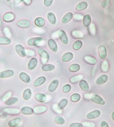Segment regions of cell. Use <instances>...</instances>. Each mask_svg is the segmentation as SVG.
<instances>
[{
  "label": "cell",
  "instance_id": "7",
  "mask_svg": "<svg viewBox=\"0 0 114 127\" xmlns=\"http://www.w3.org/2000/svg\"><path fill=\"white\" fill-rule=\"evenodd\" d=\"M48 47L54 52H57L58 51V45L55 41L53 39H49L47 41Z\"/></svg>",
  "mask_w": 114,
  "mask_h": 127
},
{
  "label": "cell",
  "instance_id": "43",
  "mask_svg": "<svg viewBox=\"0 0 114 127\" xmlns=\"http://www.w3.org/2000/svg\"><path fill=\"white\" fill-rule=\"evenodd\" d=\"M89 31L90 32V33L92 35H94L95 34V33H96V28H95V25L94 24H91V25H90Z\"/></svg>",
  "mask_w": 114,
  "mask_h": 127
},
{
  "label": "cell",
  "instance_id": "23",
  "mask_svg": "<svg viewBox=\"0 0 114 127\" xmlns=\"http://www.w3.org/2000/svg\"><path fill=\"white\" fill-rule=\"evenodd\" d=\"M35 98L36 99V100L40 102H45L47 100V97L45 95L43 94V93H37L35 95Z\"/></svg>",
  "mask_w": 114,
  "mask_h": 127
},
{
  "label": "cell",
  "instance_id": "20",
  "mask_svg": "<svg viewBox=\"0 0 114 127\" xmlns=\"http://www.w3.org/2000/svg\"><path fill=\"white\" fill-rule=\"evenodd\" d=\"M73 54L71 52H66L63 55L62 57V60L63 62H68L73 59Z\"/></svg>",
  "mask_w": 114,
  "mask_h": 127
},
{
  "label": "cell",
  "instance_id": "13",
  "mask_svg": "<svg viewBox=\"0 0 114 127\" xmlns=\"http://www.w3.org/2000/svg\"><path fill=\"white\" fill-rule=\"evenodd\" d=\"M17 25L18 27L21 28H27L30 26V22L28 20H22L18 21Z\"/></svg>",
  "mask_w": 114,
  "mask_h": 127
},
{
  "label": "cell",
  "instance_id": "11",
  "mask_svg": "<svg viewBox=\"0 0 114 127\" xmlns=\"http://www.w3.org/2000/svg\"><path fill=\"white\" fill-rule=\"evenodd\" d=\"M14 72L12 70H6L2 71L0 73V78H5L10 77L14 75Z\"/></svg>",
  "mask_w": 114,
  "mask_h": 127
},
{
  "label": "cell",
  "instance_id": "6",
  "mask_svg": "<svg viewBox=\"0 0 114 127\" xmlns=\"http://www.w3.org/2000/svg\"><path fill=\"white\" fill-rule=\"evenodd\" d=\"M16 50L18 55L21 57H25L26 56V52L25 48L21 45H17L16 46Z\"/></svg>",
  "mask_w": 114,
  "mask_h": 127
},
{
  "label": "cell",
  "instance_id": "33",
  "mask_svg": "<svg viewBox=\"0 0 114 127\" xmlns=\"http://www.w3.org/2000/svg\"><path fill=\"white\" fill-rule=\"evenodd\" d=\"M81 69V66L78 64H73L69 67V70L71 72H77Z\"/></svg>",
  "mask_w": 114,
  "mask_h": 127
},
{
  "label": "cell",
  "instance_id": "42",
  "mask_svg": "<svg viewBox=\"0 0 114 127\" xmlns=\"http://www.w3.org/2000/svg\"><path fill=\"white\" fill-rule=\"evenodd\" d=\"M71 89V86L70 84H66L63 86L62 91L64 93H67L70 92Z\"/></svg>",
  "mask_w": 114,
  "mask_h": 127
},
{
  "label": "cell",
  "instance_id": "45",
  "mask_svg": "<svg viewBox=\"0 0 114 127\" xmlns=\"http://www.w3.org/2000/svg\"><path fill=\"white\" fill-rule=\"evenodd\" d=\"M83 125L80 123H73L70 125L69 127H83Z\"/></svg>",
  "mask_w": 114,
  "mask_h": 127
},
{
  "label": "cell",
  "instance_id": "3",
  "mask_svg": "<svg viewBox=\"0 0 114 127\" xmlns=\"http://www.w3.org/2000/svg\"><path fill=\"white\" fill-rule=\"evenodd\" d=\"M42 41L43 38L41 37H34L27 41V44L30 46H38V45Z\"/></svg>",
  "mask_w": 114,
  "mask_h": 127
},
{
  "label": "cell",
  "instance_id": "22",
  "mask_svg": "<svg viewBox=\"0 0 114 127\" xmlns=\"http://www.w3.org/2000/svg\"><path fill=\"white\" fill-rule=\"evenodd\" d=\"M3 112L8 115H18L20 113L19 109L16 108H6L3 109Z\"/></svg>",
  "mask_w": 114,
  "mask_h": 127
},
{
  "label": "cell",
  "instance_id": "39",
  "mask_svg": "<svg viewBox=\"0 0 114 127\" xmlns=\"http://www.w3.org/2000/svg\"><path fill=\"white\" fill-rule=\"evenodd\" d=\"M83 78V76L82 75H77V76H75L74 77H72L70 79V82L71 83H76L78 81H80Z\"/></svg>",
  "mask_w": 114,
  "mask_h": 127
},
{
  "label": "cell",
  "instance_id": "18",
  "mask_svg": "<svg viewBox=\"0 0 114 127\" xmlns=\"http://www.w3.org/2000/svg\"><path fill=\"white\" fill-rule=\"evenodd\" d=\"M19 77L20 80L25 83H29L31 81L30 76L25 72H21L19 74Z\"/></svg>",
  "mask_w": 114,
  "mask_h": 127
},
{
  "label": "cell",
  "instance_id": "16",
  "mask_svg": "<svg viewBox=\"0 0 114 127\" xmlns=\"http://www.w3.org/2000/svg\"><path fill=\"white\" fill-rule=\"evenodd\" d=\"M34 113L35 114H42L47 111V108L46 106H37L34 108Z\"/></svg>",
  "mask_w": 114,
  "mask_h": 127
},
{
  "label": "cell",
  "instance_id": "44",
  "mask_svg": "<svg viewBox=\"0 0 114 127\" xmlns=\"http://www.w3.org/2000/svg\"><path fill=\"white\" fill-rule=\"evenodd\" d=\"M12 93L11 92H9L7 93H6V94H5L3 97L2 101H6L7 99L10 98L11 96H12Z\"/></svg>",
  "mask_w": 114,
  "mask_h": 127
},
{
  "label": "cell",
  "instance_id": "10",
  "mask_svg": "<svg viewBox=\"0 0 114 127\" xmlns=\"http://www.w3.org/2000/svg\"><path fill=\"white\" fill-rule=\"evenodd\" d=\"M15 19V16L13 13L9 12L5 13L3 16V20L6 22H11L14 21Z\"/></svg>",
  "mask_w": 114,
  "mask_h": 127
},
{
  "label": "cell",
  "instance_id": "24",
  "mask_svg": "<svg viewBox=\"0 0 114 127\" xmlns=\"http://www.w3.org/2000/svg\"><path fill=\"white\" fill-rule=\"evenodd\" d=\"M91 23V18L89 14H86L83 18V24L86 27H89Z\"/></svg>",
  "mask_w": 114,
  "mask_h": 127
},
{
  "label": "cell",
  "instance_id": "47",
  "mask_svg": "<svg viewBox=\"0 0 114 127\" xmlns=\"http://www.w3.org/2000/svg\"><path fill=\"white\" fill-rule=\"evenodd\" d=\"M100 127H109V126H108V123L106 122V121H102V123H101Z\"/></svg>",
  "mask_w": 114,
  "mask_h": 127
},
{
  "label": "cell",
  "instance_id": "48",
  "mask_svg": "<svg viewBox=\"0 0 114 127\" xmlns=\"http://www.w3.org/2000/svg\"><path fill=\"white\" fill-rule=\"evenodd\" d=\"M23 1V0H13V3L15 5H17L21 3Z\"/></svg>",
  "mask_w": 114,
  "mask_h": 127
},
{
  "label": "cell",
  "instance_id": "38",
  "mask_svg": "<svg viewBox=\"0 0 114 127\" xmlns=\"http://www.w3.org/2000/svg\"><path fill=\"white\" fill-rule=\"evenodd\" d=\"M81 98V95H80L79 93H74V94H72L71 95L70 99L72 102H76L79 101Z\"/></svg>",
  "mask_w": 114,
  "mask_h": 127
},
{
  "label": "cell",
  "instance_id": "49",
  "mask_svg": "<svg viewBox=\"0 0 114 127\" xmlns=\"http://www.w3.org/2000/svg\"><path fill=\"white\" fill-rule=\"evenodd\" d=\"M108 5V1L107 0H104L102 3V6L103 7H106Z\"/></svg>",
  "mask_w": 114,
  "mask_h": 127
},
{
  "label": "cell",
  "instance_id": "8",
  "mask_svg": "<svg viewBox=\"0 0 114 127\" xmlns=\"http://www.w3.org/2000/svg\"><path fill=\"white\" fill-rule=\"evenodd\" d=\"M59 85V81L58 80L55 79L53 81H51V83L50 84L49 86H48V91L50 92H54L56 89H57V87H58Z\"/></svg>",
  "mask_w": 114,
  "mask_h": 127
},
{
  "label": "cell",
  "instance_id": "36",
  "mask_svg": "<svg viewBox=\"0 0 114 127\" xmlns=\"http://www.w3.org/2000/svg\"><path fill=\"white\" fill-rule=\"evenodd\" d=\"M82 45H83V43H82V41L77 40L74 43L73 45H72V48H73V49L74 50H78L81 49Z\"/></svg>",
  "mask_w": 114,
  "mask_h": 127
},
{
  "label": "cell",
  "instance_id": "4",
  "mask_svg": "<svg viewBox=\"0 0 114 127\" xmlns=\"http://www.w3.org/2000/svg\"><path fill=\"white\" fill-rule=\"evenodd\" d=\"M58 36H59V39H60L63 44H64L65 45H67L68 44V37H67L66 33L63 30H61V31H59L58 33Z\"/></svg>",
  "mask_w": 114,
  "mask_h": 127
},
{
  "label": "cell",
  "instance_id": "26",
  "mask_svg": "<svg viewBox=\"0 0 114 127\" xmlns=\"http://www.w3.org/2000/svg\"><path fill=\"white\" fill-rule=\"evenodd\" d=\"M88 6V3L87 2L85 1L81 2L78 4L76 5V9L78 11H82L85 10V9H87Z\"/></svg>",
  "mask_w": 114,
  "mask_h": 127
},
{
  "label": "cell",
  "instance_id": "31",
  "mask_svg": "<svg viewBox=\"0 0 114 127\" xmlns=\"http://www.w3.org/2000/svg\"><path fill=\"white\" fill-rule=\"evenodd\" d=\"M31 97V91L30 89H26L23 93V98L25 100H29Z\"/></svg>",
  "mask_w": 114,
  "mask_h": 127
},
{
  "label": "cell",
  "instance_id": "28",
  "mask_svg": "<svg viewBox=\"0 0 114 127\" xmlns=\"http://www.w3.org/2000/svg\"><path fill=\"white\" fill-rule=\"evenodd\" d=\"M34 23L37 27H42L45 24V20L42 17H37L35 18Z\"/></svg>",
  "mask_w": 114,
  "mask_h": 127
},
{
  "label": "cell",
  "instance_id": "51",
  "mask_svg": "<svg viewBox=\"0 0 114 127\" xmlns=\"http://www.w3.org/2000/svg\"><path fill=\"white\" fill-rule=\"evenodd\" d=\"M112 119H113V120L114 121V112H113V113H112Z\"/></svg>",
  "mask_w": 114,
  "mask_h": 127
},
{
  "label": "cell",
  "instance_id": "14",
  "mask_svg": "<svg viewBox=\"0 0 114 127\" xmlns=\"http://www.w3.org/2000/svg\"><path fill=\"white\" fill-rule=\"evenodd\" d=\"M37 63H38V60L37 58L33 57L30 60L29 64H28V69L29 70H33L36 67Z\"/></svg>",
  "mask_w": 114,
  "mask_h": 127
},
{
  "label": "cell",
  "instance_id": "40",
  "mask_svg": "<svg viewBox=\"0 0 114 127\" xmlns=\"http://www.w3.org/2000/svg\"><path fill=\"white\" fill-rule=\"evenodd\" d=\"M72 35L74 38H83V34L79 31H73Z\"/></svg>",
  "mask_w": 114,
  "mask_h": 127
},
{
  "label": "cell",
  "instance_id": "21",
  "mask_svg": "<svg viewBox=\"0 0 114 127\" xmlns=\"http://www.w3.org/2000/svg\"><path fill=\"white\" fill-rule=\"evenodd\" d=\"M108 80V76L106 74H103L101 75L100 77L97 78L96 83L98 85H102L103 84L106 83Z\"/></svg>",
  "mask_w": 114,
  "mask_h": 127
},
{
  "label": "cell",
  "instance_id": "30",
  "mask_svg": "<svg viewBox=\"0 0 114 127\" xmlns=\"http://www.w3.org/2000/svg\"><path fill=\"white\" fill-rule=\"evenodd\" d=\"M47 18L48 21H50V23L53 25L56 24V22H57V19H56L55 16L54 15L53 13L52 12H49L47 14Z\"/></svg>",
  "mask_w": 114,
  "mask_h": 127
},
{
  "label": "cell",
  "instance_id": "2",
  "mask_svg": "<svg viewBox=\"0 0 114 127\" xmlns=\"http://www.w3.org/2000/svg\"><path fill=\"white\" fill-rule=\"evenodd\" d=\"M98 53L101 59L104 60L107 57V52L106 46L103 45H101L98 48Z\"/></svg>",
  "mask_w": 114,
  "mask_h": 127
},
{
  "label": "cell",
  "instance_id": "27",
  "mask_svg": "<svg viewBox=\"0 0 114 127\" xmlns=\"http://www.w3.org/2000/svg\"><path fill=\"white\" fill-rule=\"evenodd\" d=\"M84 60L87 64L90 65H95L97 63V60L95 58L92 56H87L85 57Z\"/></svg>",
  "mask_w": 114,
  "mask_h": 127
},
{
  "label": "cell",
  "instance_id": "46",
  "mask_svg": "<svg viewBox=\"0 0 114 127\" xmlns=\"http://www.w3.org/2000/svg\"><path fill=\"white\" fill-rule=\"evenodd\" d=\"M53 0H44V3L46 6H50L53 3Z\"/></svg>",
  "mask_w": 114,
  "mask_h": 127
},
{
  "label": "cell",
  "instance_id": "34",
  "mask_svg": "<svg viewBox=\"0 0 114 127\" xmlns=\"http://www.w3.org/2000/svg\"><path fill=\"white\" fill-rule=\"evenodd\" d=\"M55 69V66L53 64H45L42 66V69L44 71H46V72H49V71H52Z\"/></svg>",
  "mask_w": 114,
  "mask_h": 127
},
{
  "label": "cell",
  "instance_id": "25",
  "mask_svg": "<svg viewBox=\"0 0 114 127\" xmlns=\"http://www.w3.org/2000/svg\"><path fill=\"white\" fill-rule=\"evenodd\" d=\"M73 17V14L71 12H68L63 17L62 20V22L63 24H67L68 23L69 21H70L71 19Z\"/></svg>",
  "mask_w": 114,
  "mask_h": 127
},
{
  "label": "cell",
  "instance_id": "12",
  "mask_svg": "<svg viewBox=\"0 0 114 127\" xmlns=\"http://www.w3.org/2000/svg\"><path fill=\"white\" fill-rule=\"evenodd\" d=\"M21 123V119L20 117L12 119L9 121L8 126L9 127H17Z\"/></svg>",
  "mask_w": 114,
  "mask_h": 127
},
{
  "label": "cell",
  "instance_id": "41",
  "mask_svg": "<svg viewBox=\"0 0 114 127\" xmlns=\"http://www.w3.org/2000/svg\"><path fill=\"white\" fill-rule=\"evenodd\" d=\"M108 68V66L107 61H103L102 64V65H101V70H102V72H106L107 71Z\"/></svg>",
  "mask_w": 114,
  "mask_h": 127
},
{
  "label": "cell",
  "instance_id": "37",
  "mask_svg": "<svg viewBox=\"0 0 114 127\" xmlns=\"http://www.w3.org/2000/svg\"><path fill=\"white\" fill-rule=\"evenodd\" d=\"M54 121H55V123L59 125H63L65 123V119L63 117L59 116H57L54 117Z\"/></svg>",
  "mask_w": 114,
  "mask_h": 127
},
{
  "label": "cell",
  "instance_id": "1",
  "mask_svg": "<svg viewBox=\"0 0 114 127\" xmlns=\"http://www.w3.org/2000/svg\"><path fill=\"white\" fill-rule=\"evenodd\" d=\"M37 52L39 54V55L41 57V60L43 63H46L49 59V56L47 52L45 50H44L42 48H39L37 50Z\"/></svg>",
  "mask_w": 114,
  "mask_h": 127
},
{
  "label": "cell",
  "instance_id": "17",
  "mask_svg": "<svg viewBox=\"0 0 114 127\" xmlns=\"http://www.w3.org/2000/svg\"><path fill=\"white\" fill-rule=\"evenodd\" d=\"M46 78L45 76H41V77L37 78L34 82V85L35 87H40L46 82Z\"/></svg>",
  "mask_w": 114,
  "mask_h": 127
},
{
  "label": "cell",
  "instance_id": "35",
  "mask_svg": "<svg viewBox=\"0 0 114 127\" xmlns=\"http://www.w3.org/2000/svg\"><path fill=\"white\" fill-rule=\"evenodd\" d=\"M12 40L7 37H0V45L10 44Z\"/></svg>",
  "mask_w": 114,
  "mask_h": 127
},
{
  "label": "cell",
  "instance_id": "15",
  "mask_svg": "<svg viewBox=\"0 0 114 127\" xmlns=\"http://www.w3.org/2000/svg\"><path fill=\"white\" fill-rule=\"evenodd\" d=\"M21 112L25 115H31L34 113V109L29 106H23L21 109Z\"/></svg>",
  "mask_w": 114,
  "mask_h": 127
},
{
  "label": "cell",
  "instance_id": "29",
  "mask_svg": "<svg viewBox=\"0 0 114 127\" xmlns=\"http://www.w3.org/2000/svg\"><path fill=\"white\" fill-rule=\"evenodd\" d=\"M68 104V100L66 98H63L62 100L60 101L58 104V108L59 110H62L66 107V105Z\"/></svg>",
  "mask_w": 114,
  "mask_h": 127
},
{
  "label": "cell",
  "instance_id": "19",
  "mask_svg": "<svg viewBox=\"0 0 114 127\" xmlns=\"http://www.w3.org/2000/svg\"><path fill=\"white\" fill-rule=\"evenodd\" d=\"M79 86L82 91L85 92H88L90 89V87L87 82L85 80H81L79 81Z\"/></svg>",
  "mask_w": 114,
  "mask_h": 127
},
{
  "label": "cell",
  "instance_id": "5",
  "mask_svg": "<svg viewBox=\"0 0 114 127\" xmlns=\"http://www.w3.org/2000/svg\"><path fill=\"white\" fill-rule=\"evenodd\" d=\"M91 99L93 102L96 104H100V105H103L105 104V101H104L103 98L101 97L100 96H99V95L97 94H94L93 95H92Z\"/></svg>",
  "mask_w": 114,
  "mask_h": 127
},
{
  "label": "cell",
  "instance_id": "9",
  "mask_svg": "<svg viewBox=\"0 0 114 127\" xmlns=\"http://www.w3.org/2000/svg\"><path fill=\"white\" fill-rule=\"evenodd\" d=\"M101 114L100 111L99 110H94L91 112L87 114V118L89 119H95L98 118L100 116Z\"/></svg>",
  "mask_w": 114,
  "mask_h": 127
},
{
  "label": "cell",
  "instance_id": "32",
  "mask_svg": "<svg viewBox=\"0 0 114 127\" xmlns=\"http://www.w3.org/2000/svg\"><path fill=\"white\" fill-rule=\"evenodd\" d=\"M18 101V98L17 97H10L5 101V103L6 105H12L16 104Z\"/></svg>",
  "mask_w": 114,
  "mask_h": 127
},
{
  "label": "cell",
  "instance_id": "50",
  "mask_svg": "<svg viewBox=\"0 0 114 127\" xmlns=\"http://www.w3.org/2000/svg\"><path fill=\"white\" fill-rule=\"evenodd\" d=\"M23 2L25 4L27 5H29L31 3V0H23Z\"/></svg>",
  "mask_w": 114,
  "mask_h": 127
}]
</instances>
